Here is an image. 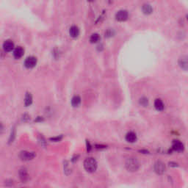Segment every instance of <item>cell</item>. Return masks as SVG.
Here are the masks:
<instances>
[{
  "label": "cell",
  "instance_id": "obj_16",
  "mask_svg": "<svg viewBox=\"0 0 188 188\" xmlns=\"http://www.w3.org/2000/svg\"><path fill=\"white\" fill-rule=\"evenodd\" d=\"M80 104H81V98L79 96H74L71 98V105L74 107H79Z\"/></svg>",
  "mask_w": 188,
  "mask_h": 188
},
{
  "label": "cell",
  "instance_id": "obj_14",
  "mask_svg": "<svg viewBox=\"0 0 188 188\" xmlns=\"http://www.w3.org/2000/svg\"><path fill=\"white\" fill-rule=\"evenodd\" d=\"M154 107L156 108V110L158 111H162L165 108V105H164L163 102L160 98H156L154 101Z\"/></svg>",
  "mask_w": 188,
  "mask_h": 188
},
{
  "label": "cell",
  "instance_id": "obj_4",
  "mask_svg": "<svg viewBox=\"0 0 188 188\" xmlns=\"http://www.w3.org/2000/svg\"><path fill=\"white\" fill-rule=\"evenodd\" d=\"M129 13L125 10H121L116 13L115 19L118 21H125L128 19Z\"/></svg>",
  "mask_w": 188,
  "mask_h": 188
},
{
  "label": "cell",
  "instance_id": "obj_15",
  "mask_svg": "<svg viewBox=\"0 0 188 188\" xmlns=\"http://www.w3.org/2000/svg\"><path fill=\"white\" fill-rule=\"evenodd\" d=\"M142 11L144 14L150 15L153 12V8H152L151 5H150L148 4H145L142 7Z\"/></svg>",
  "mask_w": 188,
  "mask_h": 188
},
{
  "label": "cell",
  "instance_id": "obj_9",
  "mask_svg": "<svg viewBox=\"0 0 188 188\" xmlns=\"http://www.w3.org/2000/svg\"><path fill=\"white\" fill-rule=\"evenodd\" d=\"M24 54V49L21 46H18L13 51V56L16 59H20L23 57Z\"/></svg>",
  "mask_w": 188,
  "mask_h": 188
},
{
  "label": "cell",
  "instance_id": "obj_5",
  "mask_svg": "<svg viewBox=\"0 0 188 188\" xmlns=\"http://www.w3.org/2000/svg\"><path fill=\"white\" fill-rule=\"evenodd\" d=\"M37 64V58L35 57L30 56L26 58L24 61V66L26 69H32Z\"/></svg>",
  "mask_w": 188,
  "mask_h": 188
},
{
  "label": "cell",
  "instance_id": "obj_10",
  "mask_svg": "<svg viewBox=\"0 0 188 188\" xmlns=\"http://www.w3.org/2000/svg\"><path fill=\"white\" fill-rule=\"evenodd\" d=\"M172 149L176 151H182L184 150V145L179 141H174L172 145Z\"/></svg>",
  "mask_w": 188,
  "mask_h": 188
},
{
  "label": "cell",
  "instance_id": "obj_11",
  "mask_svg": "<svg viewBox=\"0 0 188 188\" xmlns=\"http://www.w3.org/2000/svg\"><path fill=\"white\" fill-rule=\"evenodd\" d=\"M19 178L22 182H26L29 180V174L25 168L21 169L19 171Z\"/></svg>",
  "mask_w": 188,
  "mask_h": 188
},
{
  "label": "cell",
  "instance_id": "obj_7",
  "mask_svg": "<svg viewBox=\"0 0 188 188\" xmlns=\"http://www.w3.org/2000/svg\"><path fill=\"white\" fill-rule=\"evenodd\" d=\"M154 171L156 173L161 175V174H163L165 173L166 168H165V165L163 162L158 161L154 165Z\"/></svg>",
  "mask_w": 188,
  "mask_h": 188
},
{
  "label": "cell",
  "instance_id": "obj_19",
  "mask_svg": "<svg viewBox=\"0 0 188 188\" xmlns=\"http://www.w3.org/2000/svg\"><path fill=\"white\" fill-rule=\"evenodd\" d=\"M15 137H16V130H15V129H13L12 131H11V136H10V139H9V142H13Z\"/></svg>",
  "mask_w": 188,
  "mask_h": 188
},
{
  "label": "cell",
  "instance_id": "obj_12",
  "mask_svg": "<svg viewBox=\"0 0 188 188\" xmlns=\"http://www.w3.org/2000/svg\"><path fill=\"white\" fill-rule=\"evenodd\" d=\"M126 141L129 142H135L137 141V135L134 132H129L126 135Z\"/></svg>",
  "mask_w": 188,
  "mask_h": 188
},
{
  "label": "cell",
  "instance_id": "obj_21",
  "mask_svg": "<svg viewBox=\"0 0 188 188\" xmlns=\"http://www.w3.org/2000/svg\"><path fill=\"white\" fill-rule=\"evenodd\" d=\"M62 139V136H60V137H53V138H51V141H55V142H58V141H60V140Z\"/></svg>",
  "mask_w": 188,
  "mask_h": 188
},
{
  "label": "cell",
  "instance_id": "obj_17",
  "mask_svg": "<svg viewBox=\"0 0 188 188\" xmlns=\"http://www.w3.org/2000/svg\"><path fill=\"white\" fill-rule=\"evenodd\" d=\"M32 96L31 95V93H27L25 96L24 98V104L26 107H29L32 104Z\"/></svg>",
  "mask_w": 188,
  "mask_h": 188
},
{
  "label": "cell",
  "instance_id": "obj_2",
  "mask_svg": "<svg viewBox=\"0 0 188 188\" xmlns=\"http://www.w3.org/2000/svg\"><path fill=\"white\" fill-rule=\"evenodd\" d=\"M84 168L88 172H95L97 168V162L94 158H87L84 161Z\"/></svg>",
  "mask_w": 188,
  "mask_h": 188
},
{
  "label": "cell",
  "instance_id": "obj_6",
  "mask_svg": "<svg viewBox=\"0 0 188 188\" xmlns=\"http://www.w3.org/2000/svg\"><path fill=\"white\" fill-rule=\"evenodd\" d=\"M178 64L182 70H188V56L183 55L178 60Z\"/></svg>",
  "mask_w": 188,
  "mask_h": 188
},
{
  "label": "cell",
  "instance_id": "obj_8",
  "mask_svg": "<svg viewBox=\"0 0 188 188\" xmlns=\"http://www.w3.org/2000/svg\"><path fill=\"white\" fill-rule=\"evenodd\" d=\"M3 49L6 52H10L14 49V43L11 40H7L4 42Z\"/></svg>",
  "mask_w": 188,
  "mask_h": 188
},
{
  "label": "cell",
  "instance_id": "obj_22",
  "mask_svg": "<svg viewBox=\"0 0 188 188\" xmlns=\"http://www.w3.org/2000/svg\"><path fill=\"white\" fill-rule=\"evenodd\" d=\"M106 35H107V37H111V36H113V32H112V30H109L107 32H105V36Z\"/></svg>",
  "mask_w": 188,
  "mask_h": 188
},
{
  "label": "cell",
  "instance_id": "obj_3",
  "mask_svg": "<svg viewBox=\"0 0 188 188\" xmlns=\"http://www.w3.org/2000/svg\"><path fill=\"white\" fill-rule=\"evenodd\" d=\"M19 156L20 158L24 161H29V160H33L36 156V154L35 152H31V151H23L20 153Z\"/></svg>",
  "mask_w": 188,
  "mask_h": 188
},
{
  "label": "cell",
  "instance_id": "obj_23",
  "mask_svg": "<svg viewBox=\"0 0 188 188\" xmlns=\"http://www.w3.org/2000/svg\"><path fill=\"white\" fill-rule=\"evenodd\" d=\"M88 2H93V0H88Z\"/></svg>",
  "mask_w": 188,
  "mask_h": 188
},
{
  "label": "cell",
  "instance_id": "obj_18",
  "mask_svg": "<svg viewBox=\"0 0 188 188\" xmlns=\"http://www.w3.org/2000/svg\"><path fill=\"white\" fill-rule=\"evenodd\" d=\"M99 40H100V36L97 33H94L93 34V35H91V36H90V42L91 43V44L97 43Z\"/></svg>",
  "mask_w": 188,
  "mask_h": 188
},
{
  "label": "cell",
  "instance_id": "obj_20",
  "mask_svg": "<svg viewBox=\"0 0 188 188\" xmlns=\"http://www.w3.org/2000/svg\"><path fill=\"white\" fill-rule=\"evenodd\" d=\"M140 104H141L142 106H143V107H146V106H147L148 104V98H145V97L141 98V99H140Z\"/></svg>",
  "mask_w": 188,
  "mask_h": 188
},
{
  "label": "cell",
  "instance_id": "obj_24",
  "mask_svg": "<svg viewBox=\"0 0 188 188\" xmlns=\"http://www.w3.org/2000/svg\"><path fill=\"white\" fill-rule=\"evenodd\" d=\"M187 21H188V15H187Z\"/></svg>",
  "mask_w": 188,
  "mask_h": 188
},
{
  "label": "cell",
  "instance_id": "obj_13",
  "mask_svg": "<svg viewBox=\"0 0 188 188\" xmlns=\"http://www.w3.org/2000/svg\"><path fill=\"white\" fill-rule=\"evenodd\" d=\"M69 34H70L71 37L72 38H77L79 35V30L78 28V26H72L69 30Z\"/></svg>",
  "mask_w": 188,
  "mask_h": 188
},
{
  "label": "cell",
  "instance_id": "obj_1",
  "mask_svg": "<svg viewBox=\"0 0 188 188\" xmlns=\"http://www.w3.org/2000/svg\"><path fill=\"white\" fill-rule=\"evenodd\" d=\"M125 166H126V168L127 169L128 171L135 172V171H137L139 169L140 164L137 159L130 157V158H128L127 160L126 163H125Z\"/></svg>",
  "mask_w": 188,
  "mask_h": 188
}]
</instances>
